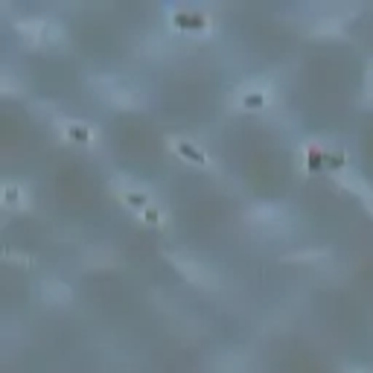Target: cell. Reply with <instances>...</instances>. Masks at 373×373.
I'll return each mask as SVG.
<instances>
[{"instance_id":"1","label":"cell","mask_w":373,"mask_h":373,"mask_svg":"<svg viewBox=\"0 0 373 373\" xmlns=\"http://www.w3.org/2000/svg\"><path fill=\"white\" fill-rule=\"evenodd\" d=\"M175 266L181 269L190 280H196V283H210V280H213V274L207 271V269L201 266V262H196V260H187V262H184L181 257H175Z\"/></svg>"},{"instance_id":"2","label":"cell","mask_w":373,"mask_h":373,"mask_svg":"<svg viewBox=\"0 0 373 373\" xmlns=\"http://www.w3.org/2000/svg\"><path fill=\"white\" fill-rule=\"evenodd\" d=\"M347 373H370V370H362V367H356V370H347Z\"/></svg>"}]
</instances>
